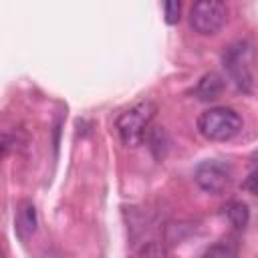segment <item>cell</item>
<instances>
[{
	"mask_svg": "<svg viewBox=\"0 0 258 258\" xmlns=\"http://www.w3.org/2000/svg\"><path fill=\"white\" fill-rule=\"evenodd\" d=\"M242 129V117L232 107H210L198 117V131L208 141H230Z\"/></svg>",
	"mask_w": 258,
	"mask_h": 258,
	"instance_id": "cell-1",
	"label": "cell"
},
{
	"mask_svg": "<svg viewBox=\"0 0 258 258\" xmlns=\"http://www.w3.org/2000/svg\"><path fill=\"white\" fill-rule=\"evenodd\" d=\"M155 113H157V107L151 101H141L131 109L123 111L117 117V133L121 141L127 147H137L145 139Z\"/></svg>",
	"mask_w": 258,
	"mask_h": 258,
	"instance_id": "cell-2",
	"label": "cell"
},
{
	"mask_svg": "<svg viewBox=\"0 0 258 258\" xmlns=\"http://www.w3.org/2000/svg\"><path fill=\"white\" fill-rule=\"evenodd\" d=\"M228 10L220 0H200L189 10V24L198 34H216L226 22Z\"/></svg>",
	"mask_w": 258,
	"mask_h": 258,
	"instance_id": "cell-3",
	"label": "cell"
},
{
	"mask_svg": "<svg viewBox=\"0 0 258 258\" xmlns=\"http://www.w3.org/2000/svg\"><path fill=\"white\" fill-rule=\"evenodd\" d=\"M196 181L204 191L220 196V194L228 191L232 185V169L224 161L206 159L196 169Z\"/></svg>",
	"mask_w": 258,
	"mask_h": 258,
	"instance_id": "cell-4",
	"label": "cell"
},
{
	"mask_svg": "<svg viewBox=\"0 0 258 258\" xmlns=\"http://www.w3.org/2000/svg\"><path fill=\"white\" fill-rule=\"evenodd\" d=\"M252 48L248 42H236L224 52V67L240 89H250L252 83Z\"/></svg>",
	"mask_w": 258,
	"mask_h": 258,
	"instance_id": "cell-5",
	"label": "cell"
},
{
	"mask_svg": "<svg viewBox=\"0 0 258 258\" xmlns=\"http://www.w3.org/2000/svg\"><path fill=\"white\" fill-rule=\"evenodd\" d=\"M14 230L16 236L26 242L34 230H36V208L32 202H20L16 208V218H14Z\"/></svg>",
	"mask_w": 258,
	"mask_h": 258,
	"instance_id": "cell-6",
	"label": "cell"
},
{
	"mask_svg": "<svg viewBox=\"0 0 258 258\" xmlns=\"http://www.w3.org/2000/svg\"><path fill=\"white\" fill-rule=\"evenodd\" d=\"M222 91H224V81H222V77L220 75H216V73H208V75H204L202 79H200V83L196 85V95H198V99H202V101H214V99H218L220 95H222Z\"/></svg>",
	"mask_w": 258,
	"mask_h": 258,
	"instance_id": "cell-7",
	"label": "cell"
},
{
	"mask_svg": "<svg viewBox=\"0 0 258 258\" xmlns=\"http://www.w3.org/2000/svg\"><path fill=\"white\" fill-rule=\"evenodd\" d=\"M236 256H238V244L234 238H222L214 242L204 254V258H236Z\"/></svg>",
	"mask_w": 258,
	"mask_h": 258,
	"instance_id": "cell-8",
	"label": "cell"
},
{
	"mask_svg": "<svg viewBox=\"0 0 258 258\" xmlns=\"http://www.w3.org/2000/svg\"><path fill=\"white\" fill-rule=\"evenodd\" d=\"M226 214H228V220L232 222V226L238 228V230L244 228L246 222H248V208H246V204H242V202H232V204L228 206Z\"/></svg>",
	"mask_w": 258,
	"mask_h": 258,
	"instance_id": "cell-9",
	"label": "cell"
},
{
	"mask_svg": "<svg viewBox=\"0 0 258 258\" xmlns=\"http://www.w3.org/2000/svg\"><path fill=\"white\" fill-rule=\"evenodd\" d=\"M139 252H141V258H167L165 244L159 242V240H149V242H145Z\"/></svg>",
	"mask_w": 258,
	"mask_h": 258,
	"instance_id": "cell-10",
	"label": "cell"
},
{
	"mask_svg": "<svg viewBox=\"0 0 258 258\" xmlns=\"http://www.w3.org/2000/svg\"><path fill=\"white\" fill-rule=\"evenodd\" d=\"M163 8H165V20H167V24H175L179 20V10H181L179 2H165Z\"/></svg>",
	"mask_w": 258,
	"mask_h": 258,
	"instance_id": "cell-11",
	"label": "cell"
},
{
	"mask_svg": "<svg viewBox=\"0 0 258 258\" xmlns=\"http://www.w3.org/2000/svg\"><path fill=\"white\" fill-rule=\"evenodd\" d=\"M244 187H246V189H250L252 194H256V196H258V171H254V173H250V177L246 179V183H244Z\"/></svg>",
	"mask_w": 258,
	"mask_h": 258,
	"instance_id": "cell-12",
	"label": "cell"
}]
</instances>
